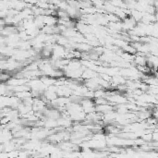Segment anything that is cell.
<instances>
[{"mask_svg":"<svg viewBox=\"0 0 158 158\" xmlns=\"http://www.w3.org/2000/svg\"><path fill=\"white\" fill-rule=\"evenodd\" d=\"M108 1H109V0H108Z\"/></svg>","mask_w":158,"mask_h":158,"instance_id":"1","label":"cell"}]
</instances>
